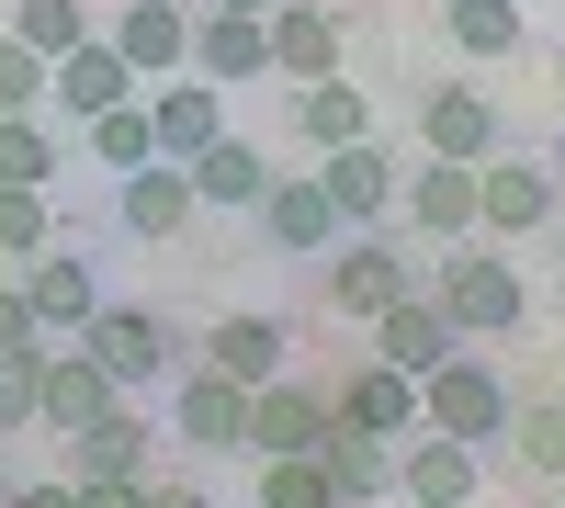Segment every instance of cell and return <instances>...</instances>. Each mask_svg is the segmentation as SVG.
<instances>
[{"mask_svg": "<svg viewBox=\"0 0 565 508\" xmlns=\"http://www.w3.org/2000/svg\"><path fill=\"white\" fill-rule=\"evenodd\" d=\"M148 125H159V159H193V148L226 136V90L193 79V68H170V79H148Z\"/></svg>", "mask_w": 565, "mask_h": 508, "instance_id": "2e32d148", "label": "cell"}, {"mask_svg": "<svg viewBox=\"0 0 565 508\" xmlns=\"http://www.w3.org/2000/svg\"><path fill=\"white\" fill-rule=\"evenodd\" d=\"M79 350L103 361V374H114L125 396H148V385H170V361H181V339H170V316H159V305H114V294H103V305L79 316Z\"/></svg>", "mask_w": 565, "mask_h": 508, "instance_id": "7a4b0ae2", "label": "cell"}, {"mask_svg": "<svg viewBox=\"0 0 565 508\" xmlns=\"http://www.w3.org/2000/svg\"><path fill=\"white\" fill-rule=\"evenodd\" d=\"M57 170H68V125L57 114H0V181H34L45 193Z\"/></svg>", "mask_w": 565, "mask_h": 508, "instance_id": "f1b7e54d", "label": "cell"}, {"mask_svg": "<svg viewBox=\"0 0 565 508\" xmlns=\"http://www.w3.org/2000/svg\"><path fill=\"white\" fill-rule=\"evenodd\" d=\"M396 215L418 226V238H476V170H463V159H430V170H407L396 181Z\"/></svg>", "mask_w": 565, "mask_h": 508, "instance_id": "ac0fdd59", "label": "cell"}, {"mask_svg": "<svg viewBox=\"0 0 565 508\" xmlns=\"http://www.w3.org/2000/svg\"><path fill=\"white\" fill-rule=\"evenodd\" d=\"M79 508H148V475H90Z\"/></svg>", "mask_w": 565, "mask_h": 508, "instance_id": "74e56055", "label": "cell"}, {"mask_svg": "<svg viewBox=\"0 0 565 508\" xmlns=\"http://www.w3.org/2000/svg\"><path fill=\"white\" fill-rule=\"evenodd\" d=\"M509 407H521V396H509L476 350H452V361H430V374H418V419L452 430V441H498V430H509Z\"/></svg>", "mask_w": 565, "mask_h": 508, "instance_id": "277c9868", "label": "cell"}, {"mask_svg": "<svg viewBox=\"0 0 565 508\" xmlns=\"http://www.w3.org/2000/svg\"><path fill=\"white\" fill-rule=\"evenodd\" d=\"M181 170H193V193H204V204H226V215H238V204H260V193H271V159L249 148L238 125H226L215 148H193V159H181Z\"/></svg>", "mask_w": 565, "mask_h": 508, "instance_id": "4316f807", "label": "cell"}, {"mask_svg": "<svg viewBox=\"0 0 565 508\" xmlns=\"http://www.w3.org/2000/svg\"><path fill=\"white\" fill-rule=\"evenodd\" d=\"M565 215V181L543 170V159H487L476 170V226H487V238H532V226H554Z\"/></svg>", "mask_w": 565, "mask_h": 508, "instance_id": "8992f818", "label": "cell"}, {"mask_svg": "<svg viewBox=\"0 0 565 508\" xmlns=\"http://www.w3.org/2000/svg\"><path fill=\"white\" fill-rule=\"evenodd\" d=\"M282 102H295L282 125H295L317 159H328V148H351V136H373V102H362V79H340V68H328V79H306V90H282Z\"/></svg>", "mask_w": 565, "mask_h": 508, "instance_id": "7402d4cb", "label": "cell"}, {"mask_svg": "<svg viewBox=\"0 0 565 508\" xmlns=\"http://www.w3.org/2000/svg\"><path fill=\"white\" fill-rule=\"evenodd\" d=\"M249 215L271 226V249H295V260H317L328 238H340V204H328V181H317V170H271V193H260Z\"/></svg>", "mask_w": 565, "mask_h": 508, "instance_id": "9a60e30c", "label": "cell"}, {"mask_svg": "<svg viewBox=\"0 0 565 508\" xmlns=\"http://www.w3.org/2000/svg\"><path fill=\"white\" fill-rule=\"evenodd\" d=\"M45 350L57 339H23V350H0V441L34 430V396H45Z\"/></svg>", "mask_w": 565, "mask_h": 508, "instance_id": "d6a6232c", "label": "cell"}, {"mask_svg": "<svg viewBox=\"0 0 565 508\" xmlns=\"http://www.w3.org/2000/svg\"><path fill=\"white\" fill-rule=\"evenodd\" d=\"M0 34H12V0H0Z\"/></svg>", "mask_w": 565, "mask_h": 508, "instance_id": "7bdbcfd3", "label": "cell"}, {"mask_svg": "<svg viewBox=\"0 0 565 508\" xmlns=\"http://www.w3.org/2000/svg\"><path fill=\"white\" fill-rule=\"evenodd\" d=\"M317 181H328V204H340V226H385L407 170L385 159V136H351V148H328V159H317Z\"/></svg>", "mask_w": 565, "mask_h": 508, "instance_id": "30bf717a", "label": "cell"}, {"mask_svg": "<svg viewBox=\"0 0 565 508\" xmlns=\"http://www.w3.org/2000/svg\"><path fill=\"white\" fill-rule=\"evenodd\" d=\"M317 464H328V486H340V508H373V497H396V441H385V430H351V419H328Z\"/></svg>", "mask_w": 565, "mask_h": 508, "instance_id": "44dd1931", "label": "cell"}, {"mask_svg": "<svg viewBox=\"0 0 565 508\" xmlns=\"http://www.w3.org/2000/svg\"><path fill=\"white\" fill-rule=\"evenodd\" d=\"M159 464V419L136 396H114L90 430H68V486H90V475H148Z\"/></svg>", "mask_w": 565, "mask_h": 508, "instance_id": "ba28073f", "label": "cell"}, {"mask_svg": "<svg viewBox=\"0 0 565 508\" xmlns=\"http://www.w3.org/2000/svg\"><path fill=\"white\" fill-rule=\"evenodd\" d=\"M12 34L34 45V57H45V68H57V57H68V45L90 34V12H79V0H12Z\"/></svg>", "mask_w": 565, "mask_h": 508, "instance_id": "836d02e7", "label": "cell"}, {"mask_svg": "<svg viewBox=\"0 0 565 508\" xmlns=\"http://www.w3.org/2000/svg\"><path fill=\"white\" fill-rule=\"evenodd\" d=\"M136 90H148V79H136V68L114 57V34H79L68 57L45 68V114H57V125H90V114H114V102H136Z\"/></svg>", "mask_w": 565, "mask_h": 508, "instance_id": "52a82bcc", "label": "cell"}, {"mask_svg": "<svg viewBox=\"0 0 565 508\" xmlns=\"http://www.w3.org/2000/svg\"><path fill=\"white\" fill-rule=\"evenodd\" d=\"M0 508H79V486H12Z\"/></svg>", "mask_w": 565, "mask_h": 508, "instance_id": "f35d334b", "label": "cell"}, {"mask_svg": "<svg viewBox=\"0 0 565 508\" xmlns=\"http://www.w3.org/2000/svg\"><path fill=\"white\" fill-rule=\"evenodd\" d=\"M57 249V215H45L34 181H0V260H45Z\"/></svg>", "mask_w": 565, "mask_h": 508, "instance_id": "1f68e13d", "label": "cell"}, {"mask_svg": "<svg viewBox=\"0 0 565 508\" xmlns=\"http://www.w3.org/2000/svg\"><path fill=\"white\" fill-rule=\"evenodd\" d=\"M328 407H340L351 430H385V441H407V430H418V374H396V361H362L351 385H328Z\"/></svg>", "mask_w": 565, "mask_h": 508, "instance_id": "603a6c76", "label": "cell"}, {"mask_svg": "<svg viewBox=\"0 0 565 508\" xmlns=\"http://www.w3.org/2000/svg\"><path fill=\"white\" fill-rule=\"evenodd\" d=\"M328 385H295V374H271V385H249V452H317L328 441Z\"/></svg>", "mask_w": 565, "mask_h": 508, "instance_id": "7c38bea8", "label": "cell"}, {"mask_svg": "<svg viewBox=\"0 0 565 508\" xmlns=\"http://www.w3.org/2000/svg\"><path fill=\"white\" fill-rule=\"evenodd\" d=\"M204 361H215V374H238V385H271V374H282V316H271V305L215 316V328H204Z\"/></svg>", "mask_w": 565, "mask_h": 508, "instance_id": "d4e9b609", "label": "cell"}, {"mask_svg": "<svg viewBox=\"0 0 565 508\" xmlns=\"http://www.w3.org/2000/svg\"><path fill=\"white\" fill-rule=\"evenodd\" d=\"M23 339H57V328H34V294L0 283V350H23Z\"/></svg>", "mask_w": 565, "mask_h": 508, "instance_id": "8d00e7d4", "label": "cell"}, {"mask_svg": "<svg viewBox=\"0 0 565 508\" xmlns=\"http://www.w3.org/2000/svg\"><path fill=\"white\" fill-rule=\"evenodd\" d=\"M441 34L463 45V57H509V45H532L521 34V0H441Z\"/></svg>", "mask_w": 565, "mask_h": 508, "instance_id": "f546056e", "label": "cell"}, {"mask_svg": "<svg viewBox=\"0 0 565 508\" xmlns=\"http://www.w3.org/2000/svg\"><path fill=\"white\" fill-rule=\"evenodd\" d=\"M204 12H249V23H271V0H204Z\"/></svg>", "mask_w": 565, "mask_h": 508, "instance_id": "60d3db41", "label": "cell"}, {"mask_svg": "<svg viewBox=\"0 0 565 508\" xmlns=\"http://www.w3.org/2000/svg\"><path fill=\"white\" fill-rule=\"evenodd\" d=\"M114 396H125V385L103 374V361H90L79 339H57V350H45V396H34V430H57V441H68V430H90V419H103Z\"/></svg>", "mask_w": 565, "mask_h": 508, "instance_id": "4fadbf2b", "label": "cell"}, {"mask_svg": "<svg viewBox=\"0 0 565 508\" xmlns=\"http://www.w3.org/2000/svg\"><path fill=\"white\" fill-rule=\"evenodd\" d=\"M463 328L441 316V294H396L385 316H373V361H396V374H430V361H452Z\"/></svg>", "mask_w": 565, "mask_h": 508, "instance_id": "ffe728a7", "label": "cell"}, {"mask_svg": "<svg viewBox=\"0 0 565 508\" xmlns=\"http://www.w3.org/2000/svg\"><path fill=\"white\" fill-rule=\"evenodd\" d=\"M430 294H441V316H452L463 339H509V328H521V305H532V283H521L498 249H476V238L441 249V283H430Z\"/></svg>", "mask_w": 565, "mask_h": 508, "instance_id": "6da1fadb", "label": "cell"}, {"mask_svg": "<svg viewBox=\"0 0 565 508\" xmlns=\"http://www.w3.org/2000/svg\"><path fill=\"white\" fill-rule=\"evenodd\" d=\"M260 508H340L317 452H260Z\"/></svg>", "mask_w": 565, "mask_h": 508, "instance_id": "4dcf8cb0", "label": "cell"}, {"mask_svg": "<svg viewBox=\"0 0 565 508\" xmlns=\"http://www.w3.org/2000/svg\"><path fill=\"white\" fill-rule=\"evenodd\" d=\"M340 0H271V79L282 90H306V79H328L340 68Z\"/></svg>", "mask_w": 565, "mask_h": 508, "instance_id": "9c48e42d", "label": "cell"}, {"mask_svg": "<svg viewBox=\"0 0 565 508\" xmlns=\"http://www.w3.org/2000/svg\"><path fill=\"white\" fill-rule=\"evenodd\" d=\"M114 57L136 79H170V68H193V0H125V23H114Z\"/></svg>", "mask_w": 565, "mask_h": 508, "instance_id": "e0dca14e", "label": "cell"}, {"mask_svg": "<svg viewBox=\"0 0 565 508\" xmlns=\"http://www.w3.org/2000/svg\"><path fill=\"white\" fill-rule=\"evenodd\" d=\"M170 430L193 452H249V385L215 361H170Z\"/></svg>", "mask_w": 565, "mask_h": 508, "instance_id": "5b68a950", "label": "cell"}, {"mask_svg": "<svg viewBox=\"0 0 565 508\" xmlns=\"http://www.w3.org/2000/svg\"><path fill=\"white\" fill-rule=\"evenodd\" d=\"M68 148H90V159H103L114 181H125V170H148V159H159V125H148V90H136V102H114V114H90V125H68Z\"/></svg>", "mask_w": 565, "mask_h": 508, "instance_id": "83f0119b", "label": "cell"}, {"mask_svg": "<svg viewBox=\"0 0 565 508\" xmlns=\"http://www.w3.org/2000/svg\"><path fill=\"white\" fill-rule=\"evenodd\" d=\"M193 79H215V90L271 79V23H249V12H193Z\"/></svg>", "mask_w": 565, "mask_h": 508, "instance_id": "d6986e66", "label": "cell"}, {"mask_svg": "<svg viewBox=\"0 0 565 508\" xmlns=\"http://www.w3.org/2000/svg\"><path fill=\"white\" fill-rule=\"evenodd\" d=\"M0 497H12V475H0Z\"/></svg>", "mask_w": 565, "mask_h": 508, "instance_id": "ee69618b", "label": "cell"}, {"mask_svg": "<svg viewBox=\"0 0 565 508\" xmlns=\"http://www.w3.org/2000/svg\"><path fill=\"white\" fill-rule=\"evenodd\" d=\"M181 215H204V193H193V170H181V159H148V170H125L114 181V226H125V238H170V226Z\"/></svg>", "mask_w": 565, "mask_h": 508, "instance_id": "5bb4252c", "label": "cell"}, {"mask_svg": "<svg viewBox=\"0 0 565 508\" xmlns=\"http://www.w3.org/2000/svg\"><path fill=\"white\" fill-rule=\"evenodd\" d=\"M418 136H430V159H463V170H487V159H498V102H487V90H430Z\"/></svg>", "mask_w": 565, "mask_h": 508, "instance_id": "cb8c5ba5", "label": "cell"}, {"mask_svg": "<svg viewBox=\"0 0 565 508\" xmlns=\"http://www.w3.org/2000/svg\"><path fill=\"white\" fill-rule=\"evenodd\" d=\"M396 497H418V508H463V497H476V441H452V430L418 419V430L396 441Z\"/></svg>", "mask_w": 565, "mask_h": 508, "instance_id": "8fae6325", "label": "cell"}, {"mask_svg": "<svg viewBox=\"0 0 565 508\" xmlns=\"http://www.w3.org/2000/svg\"><path fill=\"white\" fill-rule=\"evenodd\" d=\"M23 294H34V328H57V339H79V316L103 305V271H90L79 249H45Z\"/></svg>", "mask_w": 565, "mask_h": 508, "instance_id": "484cf974", "label": "cell"}, {"mask_svg": "<svg viewBox=\"0 0 565 508\" xmlns=\"http://www.w3.org/2000/svg\"><path fill=\"white\" fill-rule=\"evenodd\" d=\"M317 260H328V305H340V316H362V328H373V316H385L396 294H418V271H407V249L385 238V226H340V238H328Z\"/></svg>", "mask_w": 565, "mask_h": 508, "instance_id": "3957f363", "label": "cell"}, {"mask_svg": "<svg viewBox=\"0 0 565 508\" xmlns=\"http://www.w3.org/2000/svg\"><path fill=\"white\" fill-rule=\"evenodd\" d=\"M509 430H521L532 475H565V396H532V407H509Z\"/></svg>", "mask_w": 565, "mask_h": 508, "instance_id": "e575fe53", "label": "cell"}, {"mask_svg": "<svg viewBox=\"0 0 565 508\" xmlns=\"http://www.w3.org/2000/svg\"><path fill=\"white\" fill-rule=\"evenodd\" d=\"M148 508H204V486H170V475H148Z\"/></svg>", "mask_w": 565, "mask_h": 508, "instance_id": "ab89813d", "label": "cell"}, {"mask_svg": "<svg viewBox=\"0 0 565 508\" xmlns=\"http://www.w3.org/2000/svg\"><path fill=\"white\" fill-rule=\"evenodd\" d=\"M554 181H565V136H554Z\"/></svg>", "mask_w": 565, "mask_h": 508, "instance_id": "b9f144b4", "label": "cell"}, {"mask_svg": "<svg viewBox=\"0 0 565 508\" xmlns=\"http://www.w3.org/2000/svg\"><path fill=\"white\" fill-rule=\"evenodd\" d=\"M0 114H45V57L23 34H0Z\"/></svg>", "mask_w": 565, "mask_h": 508, "instance_id": "d590c367", "label": "cell"}]
</instances>
